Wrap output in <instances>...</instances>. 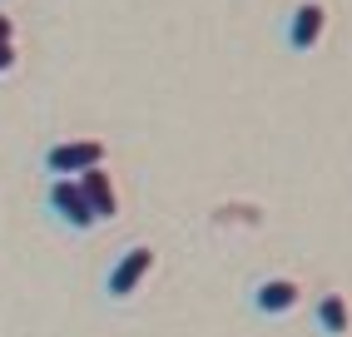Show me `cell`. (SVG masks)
Masks as SVG:
<instances>
[{"label":"cell","instance_id":"1","mask_svg":"<svg viewBox=\"0 0 352 337\" xmlns=\"http://www.w3.org/2000/svg\"><path fill=\"white\" fill-rule=\"evenodd\" d=\"M154 243H129L120 258L109 263V273H104V298L109 303H129L139 293V283H144L154 273Z\"/></svg>","mask_w":352,"mask_h":337},{"label":"cell","instance_id":"2","mask_svg":"<svg viewBox=\"0 0 352 337\" xmlns=\"http://www.w3.org/2000/svg\"><path fill=\"white\" fill-rule=\"evenodd\" d=\"M104 159H109V149L100 139H60V144L45 149V168L55 179H80L89 168H104Z\"/></svg>","mask_w":352,"mask_h":337},{"label":"cell","instance_id":"3","mask_svg":"<svg viewBox=\"0 0 352 337\" xmlns=\"http://www.w3.org/2000/svg\"><path fill=\"white\" fill-rule=\"evenodd\" d=\"M45 204H50L55 224L69 228V233H89V228H95V213H89V204H85V194H80L75 179H50V188H45Z\"/></svg>","mask_w":352,"mask_h":337},{"label":"cell","instance_id":"4","mask_svg":"<svg viewBox=\"0 0 352 337\" xmlns=\"http://www.w3.org/2000/svg\"><path fill=\"white\" fill-rule=\"evenodd\" d=\"M322 35H327V6H322V0H302V6H293L288 30H283L288 50L293 55H308V50L322 45Z\"/></svg>","mask_w":352,"mask_h":337},{"label":"cell","instance_id":"5","mask_svg":"<svg viewBox=\"0 0 352 337\" xmlns=\"http://www.w3.org/2000/svg\"><path fill=\"white\" fill-rule=\"evenodd\" d=\"M248 303H253L258 318H288L302 303V287H298V278H258Z\"/></svg>","mask_w":352,"mask_h":337},{"label":"cell","instance_id":"6","mask_svg":"<svg viewBox=\"0 0 352 337\" xmlns=\"http://www.w3.org/2000/svg\"><path fill=\"white\" fill-rule=\"evenodd\" d=\"M75 184H80L89 213H95V224H114V219H120V194H114V184H109V168H89V174H80Z\"/></svg>","mask_w":352,"mask_h":337},{"label":"cell","instance_id":"7","mask_svg":"<svg viewBox=\"0 0 352 337\" xmlns=\"http://www.w3.org/2000/svg\"><path fill=\"white\" fill-rule=\"evenodd\" d=\"M313 318H318V332L322 337H347V327H352V312H347V298L342 293H322L318 307H313Z\"/></svg>","mask_w":352,"mask_h":337},{"label":"cell","instance_id":"8","mask_svg":"<svg viewBox=\"0 0 352 337\" xmlns=\"http://www.w3.org/2000/svg\"><path fill=\"white\" fill-rule=\"evenodd\" d=\"M10 69H15V40H10V45H0V80H6Z\"/></svg>","mask_w":352,"mask_h":337}]
</instances>
